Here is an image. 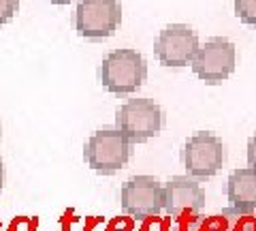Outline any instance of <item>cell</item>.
I'll return each instance as SVG.
<instances>
[{
  "mask_svg": "<svg viewBox=\"0 0 256 231\" xmlns=\"http://www.w3.org/2000/svg\"><path fill=\"white\" fill-rule=\"evenodd\" d=\"M98 79L107 92L116 97H126L137 92L148 79V62L137 50L120 47L102 58Z\"/></svg>",
  "mask_w": 256,
  "mask_h": 231,
  "instance_id": "1",
  "label": "cell"
},
{
  "mask_svg": "<svg viewBox=\"0 0 256 231\" xmlns=\"http://www.w3.org/2000/svg\"><path fill=\"white\" fill-rule=\"evenodd\" d=\"M132 156V143L120 129H100L84 146V158L92 171L114 176Z\"/></svg>",
  "mask_w": 256,
  "mask_h": 231,
  "instance_id": "2",
  "label": "cell"
},
{
  "mask_svg": "<svg viewBox=\"0 0 256 231\" xmlns=\"http://www.w3.org/2000/svg\"><path fill=\"white\" fill-rule=\"evenodd\" d=\"M164 126V111L152 99H128L116 111V129H120L130 143H146L160 135Z\"/></svg>",
  "mask_w": 256,
  "mask_h": 231,
  "instance_id": "3",
  "label": "cell"
},
{
  "mask_svg": "<svg viewBox=\"0 0 256 231\" xmlns=\"http://www.w3.org/2000/svg\"><path fill=\"white\" fill-rule=\"evenodd\" d=\"M122 22L120 0H79L75 9V30L86 41H105L114 37Z\"/></svg>",
  "mask_w": 256,
  "mask_h": 231,
  "instance_id": "4",
  "label": "cell"
},
{
  "mask_svg": "<svg viewBox=\"0 0 256 231\" xmlns=\"http://www.w3.org/2000/svg\"><path fill=\"white\" fill-rule=\"evenodd\" d=\"M224 158V143L210 131H198L186 139L182 150V161L188 176L194 180H210L222 169Z\"/></svg>",
  "mask_w": 256,
  "mask_h": 231,
  "instance_id": "5",
  "label": "cell"
},
{
  "mask_svg": "<svg viewBox=\"0 0 256 231\" xmlns=\"http://www.w3.org/2000/svg\"><path fill=\"white\" fill-rule=\"evenodd\" d=\"M235 65H237V50L233 41H228L224 37H214L203 45H198L194 58L190 62L194 75L210 86L226 82L233 75Z\"/></svg>",
  "mask_w": 256,
  "mask_h": 231,
  "instance_id": "6",
  "label": "cell"
},
{
  "mask_svg": "<svg viewBox=\"0 0 256 231\" xmlns=\"http://www.w3.org/2000/svg\"><path fill=\"white\" fill-rule=\"evenodd\" d=\"M120 203L132 218L158 216L164 210V184L152 176H132L122 184Z\"/></svg>",
  "mask_w": 256,
  "mask_h": 231,
  "instance_id": "7",
  "label": "cell"
},
{
  "mask_svg": "<svg viewBox=\"0 0 256 231\" xmlns=\"http://www.w3.org/2000/svg\"><path fill=\"white\" fill-rule=\"evenodd\" d=\"M198 37L186 24H169L160 30L154 41V56L162 67L182 69L188 67L198 50Z\"/></svg>",
  "mask_w": 256,
  "mask_h": 231,
  "instance_id": "8",
  "label": "cell"
},
{
  "mask_svg": "<svg viewBox=\"0 0 256 231\" xmlns=\"http://www.w3.org/2000/svg\"><path fill=\"white\" fill-rule=\"evenodd\" d=\"M205 208V190L198 180L190 176H173L164 184V212L171 218L182 220L194 214H201Z\"/></svg>",
  "mask_w": 256,
  "mask_h": 231,
  "instance_id": "9",
  "label": "cell"
},
{
  "mask_svg": "<svg viewBox=\"0 0 256 231\" xmlns=\"http://www.w3.org/2000/svg\"><path fill=\"white\" fill-rule=\"evenodd\" d=\"M228 208L242 214H256V171L250 167L235 169L226 180Z\"/></svg>",
  "mask_w": 256,
  "mask_h": 231,
  "instance_id": "10",
  "label": "cell"
},
{
  "mask_svg": "<svg viewBox=\"0 0 256 231\" xmlns=\"http://www.w3.org/2000/svg\"><path fill=\"white\" fill-rule=\"evenodd\" d=\"M216 231H256V214H242L226 208L214 214Z\"/></svg>",
  "mask_w": 256,
  "mask_h": 231,
  "instance_id": "11",
  "label": "cell"
},
{
  "mask_svg": "<svg viewBox=\"0 0 256 231\" xmlns=\"http://www.w3.org/2000/svg\"><path fill=\"white\" fill-rule=\"evenodd\" d=\"M175 231H216L214 216H203V214H194V216L178 220Z\"/></svg>",
  "mask_w": 256,
  "mask_h": 231,
  "instance_id": "12",
  "label": "cell"
},
{
  "mask_svg": "<svg viewBox=\"0 0 256 231\" xmlns=\"http://www.w3.org/2000/svg\"><path fill=\"white\" fill-rule=\"evenodd\" d=\"M235 15L248 26H256V0H235Z\"/></svg>",
  "mask_w": 256,
  "mask_h": 231,
  "instance_id": "13",
  "label": "cell"
},
{
  "mask_svg": "<svg viewBox=\"0 0 256 231\" xmlns=\"http://www.w3.org/2000/svg\"><path fill=\"white\" fill-rule=\"evenodd\" d=\"M20 9V0H0V26L9 24Z\"/></svg>",
  "mask_w": 256,
  "mask_h": 231,
  "instance_id": "14",
  "label": "cell"
},
{
  "mask_svg": "<svg viewBox=\"0 0 256 231\" xmlns=\"http://www.w3.org/2000/svg\"><path fill=\"white\" fill-rule=\"evenodd\" d=\"M248 167L256 171V135L248 139Z\"/></svg>",
  "mask_w": 256,
  "mask_h": 231,
  "instance_id": "15",
  "label": "cell"
},
{
  "mask_svg": "<svg viewBox=\"0 0 256 231\" xmlns=\"http://www.w3.org/2000/svg\"><path fill=\"white\" fill-rule=\"evenodd\" d=\"M2 186H4V165L0 161V190H2Z\"/></svg>",
  "mask_w": 256,
  "mask_h": 231,
  "instance_id": "16",
  "label": "cell"
},
{
  "mask_svg": "<svg viewBox=\"0 0 256 231\" xmlns=\"http://www.w3.org/2000/svg\"><path fill=\"white\" fill-rule=\"evenodd\" d=\"M50 3H52V5H60V7H62V5H68L70 0H50Z\"/></svg>",
  "mask_w": 256,
  "mask_h": 231,
  "instance_id": "17",
  "label": "cell"
}]
</instances>
